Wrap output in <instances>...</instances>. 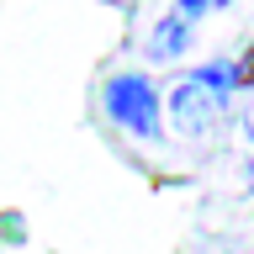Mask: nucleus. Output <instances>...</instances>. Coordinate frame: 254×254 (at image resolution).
Here are the masks:
<instances>
[{"instance_id":"1","label":"nucleus","mask_w":254,"mask_h":254,"mask_svg":"<svg viewBox=\"0 0 254 254\" xmlns=\"http://www.w3.org/2000/svg\"><path fill=\"white\" fill-rule=\"evenodd\" d=\"M233 90H238L233 85V59H217V64L190 69V74L170 90V127L180 132V138H206V132L228 117Z\"/></svg>"},{"instance_id":"2","label":"nucleus","mask_w":254,"mask_h":254,"mask_svg":"<svg viewBox=\"0 0 254 254\" xmlns=\"http://www.w3.org/2000/svg\"><path fill=\"white\" fill-rule=\"evenodd\" d=\"M101 111H106V122H117L122 132H132L143 143L164 138V106H159V90L148 74H132V69L111 74L101 85Z\"/></svg>"},{"instance_id":"3","label":"nucleus","mask_w":254,"mask_h":254,"mask_svg":"<svg viewBox=\"0 0 254 254\" xmlns=\"http://www.w3.org/2000/svg\"><path fill=\"white\" fill-rule=\"evenodd\" d=\"M190 43H196V27H186L180 16L164 11V16L154 21V32H148V59H154V64H175Z\"/></svg>"},{"instance_id":"4","label":"nucleus","mask_w":254,"mask_h":254,"mask_svg":"<svg viewBox=\"0 0 254 254\" xmlns=\"http://www.w3.org/2000/svg\"><path fill=\"white\" fill-rule=\"evenodd\" d=\"M233 0H175L170 5V16H180L186 27H201L206 16H217V11H228Z\"/></svg>"},{"instance_id":"5","label":"nucleus","mask_w":254,"mask_h":254,"mask_svg":"<svg viewBox=\"0 0 254 254\" xmlns=\"http://www.w3.org/2000/svg\"><path fill=\"white\" fill-rule=\"evenodd\" d=\"M233 85L238 90H254V43H249L244 59H233Z\"/></svg>"},{"instance_id":"6","label":"nucleus","mask_w":254,"mask_h":254,"mask_svg":"<svg viewBox=\"0 0 254 254\" xmlns=\"http://www.w3.org/2000/svg\"><path fill=\"white\" fill-rule=\"evenodd\" d=\"M238 132H244V143H254V95H249V106L238 111Z\"/></svg>"},{"instance_id":"7","label":"nucleus","mask_w":254,"mask_h":254,"mask_svg":"<svg viewBox=\"0 0 254 254\" xmlns=\"http://www.w3.org/2000/svg\"><path fill=\"white\" fill-rule=\"evenodd\" d=\"M244 186H249V190H254V164H249V170H244Z\"/></svg>"}]
</instances>
